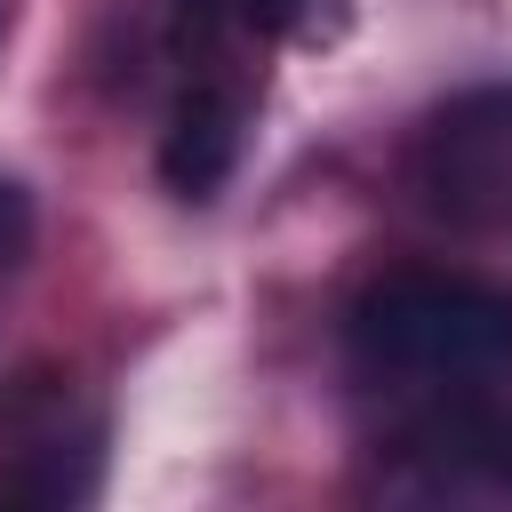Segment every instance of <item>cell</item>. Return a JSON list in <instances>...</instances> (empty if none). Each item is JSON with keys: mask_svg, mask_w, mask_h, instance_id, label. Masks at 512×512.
Listing matches in <instances>:
<instances>
[{"mask_svg": "<svg viewBox=\"0 0 512 512\" xmlns=\"http://www.w3.org/2000/svg\"><path fill=\"white\" fill-rule=\"evenodd\" d=\"M8 32H16V0H0V48H8Z\"/></svg>", "mask_w": 512, "mask_h": 512, "instance_id": "cell-7", "label": "cell"}, {"mask_svg": "<svg viewBox=\"0 0 512 512\" xmlns=\"http://www.w3.org/2000/svg\"><path fill=\"white\" fill-rule=\"evenodd\" d=\"M184 8H192V0H184Z\"/></svg>", "mask_w": 512, "mask_h": 512, "instance_id": "cell-8", "label": "cell"}, {"mask_svg": "<svg viewBox=\"0 0 512 512\" xmlns=\"http://www.w3.org/2000/svg\"><path fill=\"white\" fill-rule=\"evenodd\" d=\"M352 360L400 384H480L512 368V288L472 272H392L352 304Z\"/></svg>", "mask_w": 512, "mask_h": 512, "instance_id": "cell-1", "label": "cell"}, {"mask_svg": "<svg viewBox=\"0 0 512 512\" xmlns=\"http://www.w3.org/2000/svg\"><path fill=\"white\" fill-rule=\"evenodd\" d=\"M408 184L456 232H512V88L448 96L416 128Z\"/></svg>", "mask_w": 512, "mask_h": 512, "instance_id": "cell-2", "label": "cell"}, {"mask_svg": "<svg viewBox=\"0 0 512 512\" xmlns=\"http://www.w3.org/2000/svg\"><path fill=\"white\" fill-rule=\"evenodd\" d=\"M240 160V112L224 88H184L168 136H160V184L176 200H216Z\"/></svg>", "mask_w": 512, "mask_h": 512, "instance_id": "cell-4", "label": "cell"}, {"mask_svg": "<svg viewBox=\"0 0 512 512\" xmlns=\"http://www.w3.org/2000/svg\"><path fill=\"white\" fill-rule=\"evenodd\" d=\"M24 256H32V192L16 176H0V280L24 272Z\"/></svg>", "mask_w": 512, "mask_h": 512, "instance_id": "cell-5", "label": "cell"}, {"mask_svg": "<svg viewBox=\"0 0 512 512\" xmlns=\"http://www.w3.org/2000/svg\"><path fill=\"white\" fill-rule=\"evenodd\" d=\"M232 8H240V24H248V32H288L304 0H232Z\"/></svg>", "mask_w": 512, "mask_h": 512, "instance_id": "cell-6", "label": "cell"}, {"mask_svg": "<svg viewBox=\"0 0 512 512\" xmlns=\"http://www.w3.org/2000/svg\"><path fill=\"white\" fill-rule=\"evenodd\" d=\"M392 448H408L440 488H464V480L512 488V416H504V408H472V400L432 408V416H416Z\"/></svg>", "mask_w": 512, "mask_h": 512, "instance_id": "cell-3", "label": "cell"}]
</instances>
